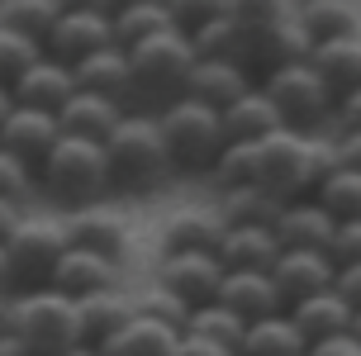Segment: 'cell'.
I'll return each mask as SVG.
<instances>
[{"label": "cell", "mask_w": 361, "mask_h": 356, "mask_svg": "<svg viewBox=\"0 0 361 356\" xmlns=\"http://www.w3.org/2000/svg\"><path fill=\"white\" fill-rule=\"evenodd\" d=\"M157 119H162V133H166L176 171H214L219 166L224 147H228V128H224L219 109L180 95V100L157 109Z\"/></svg>", "instance_id": "cell-4"}, {"label": "cell", "mask_w": 361, "mask_h": 356, "mask_svg": "<svg viewBox=\"0 0 361 356\" xmlns=\"http://www.w3.org/2000/svg\"><path fill=\"white\" fill-rule=\"evenodd\" d=\"M309 356H361V342L347 333V338H333V342H319V347H309Z\"/></svg>", "instance_id": "cell-43"}, {"label": "cell", "mask_w": 361, "mask_h": 356, "mask_svg": "<svg viewBox=\"0 0 361 356\" xmlns=\"http://www.w3.org/2000/svg\"><path fill=\"white\" fill-rule=\"evenodd\" d=\"M128 57H133V86H138V95H152V100H162V105H171V100L185 95L190 71H195V62H200L195 38L185 34L180 24L166 29V34H152L147 43H138V48H128Z\"/></svg>", "instance_id": "cell-5"}, {"label": "cell", "mask_w": 361, "mask_h": 356, "mask_svg": "<svg viewBox=\"0 0 361 356\" xmlns=\"http://www.w3.org/2000/svg\"><path fill=\"white\" fill-rule=\"evenodd\" d=\"M166 29H176V10L162 5V0H133V5L114 10V38H119V48H138L152 34H166Z\"/></svg>", "instance_id": "cell-31"}, {"label": "cell", "mask_w": 361, "mask_h": 356, "mask_svg": "<svg viewBox=\"0 0 361 356\" xmlns=\"http://www.w3.org/2000/svg\"><path fill=\"white\" fill-rule=\"evenodd\" d=\"M62 10H67V5H53V0H15V5H0V24H10L19 34L48 43V34L57 29Z\"/></svg>", "instance_id": "cell-35"}, {"label": "cell", "mask_w": 361, "mask_h": 356, "mask_svg": "<svg viewBox=\"0 0 361 356\" xmlns=\"http://www.w3.org/2000/svg\"><path fill=\"white\" fill-rule=\"evenodd\" d=\"M67 228H72L76 247L105 252V257H114V262H124V252H128V223L114 209H105V204L76 209V214H67Z\"/></svg>", "instance_id": "cell-24"}, {"label": "cell", "mask_w": 361, "mask_h": 356, "mask_svg": "<svg viewBox=\"0 0 361 356\" xmlns=\"http://www.w3.org/2000/svg\"><path fill=\"white\" fill-rule=\"evenodd\" d=\"M57 142H62V119L57 114H43V109H15L5 133H0V147L15 152L19 161H29L34 171L53 157Z\"/></svg>", "instance_id": "cell-18"}, {"label": "cell", "mask_w": 361, "mask_h": 356, "mask_svg": "<svg viewBox=\"0 0 361 356\" xmlns=\"http://www.w3.org/2000/svg\"><path fill=\"white\" fill-rule=\"evenodd\" d=\"M43 57H48V48H43L38 38L0 24V86H15L19 76L34 67V62H43Z\"/></svg>", "instance_id": "cell-36"}, {"label": "cell", "mask_w": 361, "mask_h": 356, "mask_svg": "<svg viewBox=\"0 0 361 356\" xmlns=\"http://www.w3.org/2000/svg\"><path fill=\"white\" fill-rule=\"evenodd\" d=\"M224 128H228V142H262L267 133L286 128V119H281L276 100H271L267 90H262V81H257L238 105L224 109Z\"/></svg>", "instance_id": "cell-26"}, {"label": "cell", "mask_w": 361, "mask_h": 356, "mask_svg": "<svg viewBox=\"0 0 361 356\" xmlns=\"http://www.w3.org/2000/svg\"><path fill=\"white\" fill-rule=\"evenodd\" d=\"M338 147H343L347 166H357V171H361V128H347V133L338 128Z\"/></svg>", "instance_id": "cell-46"}, {"label": "cell", "mask_w": 361, "mask_h": 356, "mask_svg": "<svg viewBox=\"0 0 361 356\" xmlns=\"http://www.w3.org/2000/svg\"><path fill=\"white\" fill-rule=\"evenodd\" d=\"M290 319L300 323V333L309 338V347H319V342L347 338L352 323H357V309H352L338 290H324V295H314V300H300L290 309Z\"/></svg>", "instance_id": "cell-22"}, {"label": "cell", "mask_w": 361, "mask_h": 356, "mask_svg": "<svg viewBox=\"0 0 361 356\" xmlns=\"http://www.w3.org/2000/svg\"><path fill=\"white\" fill-rule=\"evenodd\" d=\"M180 338H185L180 328L138 314V319L128 323L124 333H114L100 352H105V356H176L180 352Z\"/></svg>", "instance_id": "cell-25"}, {"label": "cell", "mask_w": 361, "mask_h": 356, "mask_svg": "<svg viewBox=\"0 0 361 356\" xmlns=\"http://www.w3.org/2000/svg\"><path fill=\"white\" fill-rule=\"evenodd\" d=\"M15 105L19 109H43V114H62L67 109V100H72L76 90V71L67 67V62H57V57H43V62H34V67L19 76L15 86Z\"/></svg>", "instance_id": "cell-14"}, {"label": "cell", "mask_w": 361, "mask_h": 356, "mask_svg": "<svg viewBox=\"0 0 361 356\" xmlns=\"http://www.w3.org/2000/svg\"><path fill=\"white\" fill-rule=\"evenodd\" d=\"M314 67H319V76L333 86V95H338V100H343V95H352V90L361 86V34L319 43V48H314Z\"/></svg>", "instance_id": "cell-30"}, {"label": "cell", "mask_w": 361, "mask_h": 356, "mask_svg": "<svg viewBox=\"0 0 361 356\" xmlns=\"http://www.w3.org/2000/svg\"><path fill=\"white\" fill-rule=\"evenodd\" d=\"M252 86H257V81H252V67H238V62H204V57H200L195 71H190L185 95L224 114V109L238 105V100H243Z\"/></svg>", "instance_id": "cell-20"}, {"label": "cell", "mask_w": 361, "mask_h": 356, "mask_svg": "<svg viewBox=\"0 0 361 356\" xmlns=\"http://www.w3.org/2000/svg\"><path fill=\"white\" fill-rule=\"evenodd\" d=\"M138 314L162 319V323H171V328H180V333H185V323H190V304L180 300V295H171L166 285H152L147 295H138Z\"/></svg>", "instance_id": "cell-38"}, {"label": "cell", "mask_w": 361, "mask_h": 356, "mask_svg": "<svg viewBox=\"0 0 361 356\" xmlns=\"http://www.w3.org/2000/svg\"><path fill=\"white\" fill-rule=\"evenodd\" d=\"M243 19L252 24V67L281 71V67H300L314 62V34L300 19V5H238Z\"/></svg>", "instance_id": "cell-6"}, {"label": "cell", "mask_w": 361, "mask_h": 356, "mask_svg": "<svg viewBox=\"0 0 361 356\" xmlns=\"http://www.w3.org/2000/svg\"><path fill=\"white\" fill-rule=\"evenodd\" d=\"M262 90H267L281 119L290 128H305L314 133V124H324L328 114H338V95L328 86L314 62H300V67H281V71H267L262 76Z\"/></svg>", "instance_id": "cell-7"}, {"label": "cell", "mask_w": 361, "mask_h": 356, "mask_svg": "<svg viewBox=\"0 0 361 356\" xmlns=\"http://www.w3.org/2000/svg\"><path fill=\"white\" fill-rule=\"evenodd\" d=\"M276 238L281 247H309V252H333V238H338V219L319 204V200H290L281 219H276Z\"/></svg>", "instance_id": "cell-19"}, {"label": "cell", "mask_w": 361, "mask_h": 356, "mask_svg": "<svg viewBox=\"0 0 361 356\" xmlns=\"http://www.w3.org/2000/svg\"><path fill=\"white\" fill-rule=\"evenodd\" d=\"M5 247H10V262H15V276L24 290L29 285H48L57 262L72 247V228L57 214H24V223L15 228V238Z\"/></svg>", "instance_id": "cell-8"}, {"label": "cell", "mask_w": 361, "mask_h": 356, "mask_svg": "<svg viewBox=\"0 0 361 356\" xmlns=\"http://www.w3.org/2000/svg\"><path fill=\"white\" fill-rule=\"evenodd\" d=\"M15 281H19V276H15V262H10V247L0 243V290H10Z\"/></svg>", "instance_id": "cell-48"}, {"label": "cell", "mask_w": 361, "mask_h": 356, "mask_svg": "<svg viewBox=\"0 0 361 356\" xmlns=\"http://www.w3.org/2000/svg\"><path fill=\"white\" fill-rule=\"evenodd\" d=\"M76 86L81 90H95V95H109V100H119L124 105L128 95H138V86H133V57H128V48H105V53L86 57V62H76Z\"/></svg>", "instance_id": "cell-23"}, {"label": "cell", "mask_w": 361, "mask_h": 356, "mask_svg": "<svg viewBox=\"0 0 361 356\" xmlns=\"http://www.w3.org/2000/svg\"><path fill=\"white\" fill-rule=\"evenodd\" d=\"M57 356H105V352L90 347V342H76V347H67V352H57Z\"/></svg>", "instance_id": "cell-51"}, {"label": "cell", "mask_w": 361, "mask_h": 356, "mask_svg": "<svg viewBox=\"0 0 361 356\" xmlns=\"http://www.w3.org/2000/svg\"><path fill=\"white\" fill-rule=\"evenodd\" d=\"M76 319H81V342L105 347L114 333H124L128 323L138 319V295H128L124 285L86 295V300H76Z\"/></svg>", "instance_id": "cell-17"}, {"label": "cell", "mask_w": 361, "mask_h": 356, "mask_svg": "<svg viewBox=\"0 0 361 356\" xmlns=\"http://www.w3.org/2000/svg\"><path fill=\"white\" fill-rule=\"evenodd\" d=\"M286 209V200L262 190V185H238V190H219V214L228 228H276V219Z\"/></svg>", "instance_id": "cell-28"}, {"label": "cell", "mask_w": 361, "mask_h": 356, "mask_svg": "<svg viewBox=\"0 0 361 356\" xmlns=\"http://www.w3.org/2000/svg\"><path fill=\"white\" fill-rule=\"evenodd\" d=\"M238 356H309V338L290 314H276V319L247 323V338H243Z\"/></svg>", "instance_id": "cell-29"}, {"label": "cell", "mask_w": 361, "mask_h": 356, "mask_svg": "<svg viewBox=\"0 0 361 356\" xmlns=\"http://www.w3.org/2000/svg\"><path fill=\"white\" fill-rule=\"evenodd\" d=\"M219 257H224L228 271H276L286 247H281L276 228H228Z\"/></svg>", "instance_id": "cell-27"}, {"label": "cell", "mask_w": 361, "mask_h": 356, "mask_svg": "<svg viewBox=\"0 0 361 356\" xmlns=\"http://www.w3.org/2000/svg\"><path fill=\"white\" fill-rule=\"evenodd\" d=\"M338 124H343V133L347 128H361V86L338 100Z\"/></svg>", "instance_id": "cell-44"}, {"label": "cell", "mask_w": 361, "mask_h": 356, "mask_svg": "<svg viewBox=\"0 0 361 356\" xmlns=\"http://www.w3.org/2000/svg\"><path fill=\"white\" fill-rule=\"evenodd\" d=\"M300 19L314 34V43H333V38L361 34V10L357 5H343V0H309V5H300Z\"/></svg>", "instance_id": "cell-33"}, {"label": "cell", "mask_w": 361, "mask_h": 356, "mask_svg": "<svg viewBox=\"0 0 361 356\" xmlns=\"http://www.w3.org/2000/svg\"><path fill=\"white\" fill-rule=\"evenodd\" d=\"M0 356H34V347L15 333H0Z\"/></svg>", "instance_id": "cell-47"}, {"label": "cell", "mask_w": 361, "mask_h": 356, "mask_svg": "<svg viewBox=\"0 0 361 356\" xmlns=\"http://www.w3.org/2000/svg\"><path fill=\"white\" fill-rule=\"evenodd\" d=\"M224 281H228V266L219 252H162V262H157V285L180 295L190 309L214 304Z\"/></svg>", "instance_id": "cell-10"}, {"label": "cell", "mask_w": 361, "mask_h": 356, "mask_svg": "<svg viewBox=\"0 0 361 356\" xmlns=\"http://www.w3.org/2000/svg\"><path fill=\"white\" fill-rule=\"evenodd\" d=\"M10 333L34 347V356H57L81 342V319H76V300L62 295L53 285H29L15 295L10 309Z\"/></svg>", "instance_id": "cell-3"}, {"label": "cell", "mask_w": 361, "mask_h": 356, "mask_svg": "<svg viewBox=\"0 0 361 356\" xmlns=\"http://www.w3.org/2000/svg\"><path fill=\"white\" fill-rule=\"evenodd\" d=\"M38 185H43L57 204H67L72 214L100 204L105 190L114 185L105 142H90V138H72V133H62V142L53 147V157L38 166Z\"/></svg>", "instance_id": "cell-1"}, {"label": "cell", "mask_w": 361, "mask_h": 356, "mask_svg": "<svg viewBox=\"0 0 361 356\" xmlns=\"http://www.w3.org/2000/svg\"><path fill=\"white\" fill-rule=\"evenodd\" d=\"M24 204H15V200H0V243H10L15 238V228L24 223Z\"/></svg>", "instance_id": "cell-42"}, {"label": "cell", "mask_w": 361, "mask_h": 356, "mask_svg": "<svg viewBox=\"0 0 361 356\" xmlns=\"http://www.w3.org/2000/svg\"><path fill=\"white\" fill-rule=\"evenodd\" d=\"M15 90L10 86H0V133H5V124H10V114H15Z\"/></svg>", "instance_id": "cell-49"}, {"label": "cell", "mask_w": 361, "mask_h": 356, "mask_svg": "<svg viewBox=\"0 0 361 356\" xmlns=\"http://www.w3.org/2000/svg\"><path fill=\"white\" fill-rule=\"evenodd\" d=\"M109 152V171H114V185H128V190H157L176 161H171V147H166L162 119L157 114H128L124 124L109 133L105 142Z\"/></svg>", "instance_id": "cell-2"}, {"label": "cell", "mask_w": 361, "mask_h": 356, "mask_svg": "<svg viewBox=\"0 0 361 356\" xmlns=\"http://www.w3.org/2000/svg\"><path fill=\"white\" fill-rule=\"evenodd\" d=\"M214 180L224 190L257 185V142H228L224 157H219V166H214Z\"/></svg>", "instance_id": "cell-37"}, {"label": "cell", "mask_w": 361, "mask_h": 356, "mask_svg": "<svg viewBox=\"0 0 361 356\" xmlns=\"http://www.w3.org/2000/svg\"><path fill=\"white\" fill-rule=\"evenodd\" d=\"M333 262H338V266H357V262H361V219L338 223V238H333Z\"/></svg>", "instance_id": "cell-40"}, {"label": "cell", "mask_w": 361, "mask_h": 356, "mask_svg": "<svg viewBox=\"0 0 361 356\" xmlns=\"http://www.w3.org/2000/svg\"><path fill=\"white\" fill-rule=\"evenodd\" d=\"M219 304H228L238 319H276V314H290L286 295H281V285L271 271H228V281L219 290Z\"/></svg>", "instance_id": "cell-15"}, {"label": "cell", "mask_w": 361, "mask_h": 356, "mask_svg": "<svg viewBox=\"0 0 361 356\" xmlns=\"http://www.w3.org/2000/svg\"><path fill=\"white\" fill-rule=\"evenodd\" d=\"M62 119V133H72V138H90V142H109V133L128 119V109L119 100H109V95H95V90H76L67 109L57 114Z\"/></svg>", "instance_id": "cell-21"}, {"label": "cell", "mask_w": 361, "mask_h": 356, "mask_svg": "<svg viewBox=\"0 0 361 356\" xmlns=\"http://www.w3.org/2000/svg\"><path fill=\"white\" fill-rule=\"evenodd\" d=\"M352 309H361V262L357 266H338V285H333Z\"/></svg>", "instance_id": "cell-41"}, {"label": "cell", "mask_w": 361, "mask_h": 356, "mask_svg": "<svg viewBox=\"0 0 361 356\" xmlns=\"http://www.w3.org/2000/svg\"><path fill=\"white\" fill-rule=\"evenodd\" d=\"M352 338L361 342V309H357V323H352Z\"/></svg>", "instance_id": "cell-52"}, {"label": "cell", "mask_w": 361, "mask_h": 356, "mask_svg": "<svg viewBox=\"0 0 361 356\" xmlns=\"http://www.w3.org/2000/svg\"><path fill=\"white\" fill-rule=\"evenodd\" d=\"M195 53L204 62H238V67H252V24L243 19L238 5H219V15L209 24H200L195 34Z\"/></svg>", "instance_id": "cell-13"}, {"label": "cell", "mask_w": 361, "mask_h": 356, "mask_svg": "<svg viewBox=\"0 0 361 356\" xmlns=\"http://www.w3.org/2000/svg\"><path fill=\"white\" fill-rule=\"evenodd\" d=\"M185 338H204V342H219V347H228L238 352L243 338H247V319H238L228 304H200L190 309V323H185Z\"/></svg>", "instance_id": "cell-32"}, {"label": "cell", "mask_w": 361, "mask_h": 356, "mask_svg": "<svg viewBox=\"0 0 361 356\" xmlns=\"http://www.w3.org/2000/svg\"><path fill=\"white\" fill-rule=\"evenodd\" d=\"M228 238V223L219 204H180L162 223V252H219Z\"/></svg>", "instance_id": "cell-12"}, {"label": "cell", "mask_w": 361, "mask_h": 356, "mask_svg": "<svg viewBox=\"0 0 361 356\" xmlns=\"http://www.w3.org/2000/svg\"><path fill=\"white\" fill-rule=\"evenodd\" d=\"M10 309H15V295L0 290V333H10Z\"/></svg>", "instance_id": "cell-50"}, {"label": "cell", "mask_w": 361, "mask_h": 356, "mask_svg": "<svg viewBox=\"0 0 361 356\" xmlns=\"http://www.w3.org/2000/svg\"><path fill=\"white\" fill-rule=\"evenodd\" d=\"M276 285H281V295L286 304L295 309L300 300H314V295H324L338 285V262H333V252H309V247H286V257L276 262Z\"/></svg>", "instance_id": "cell-11"}, {"label": "cell", "mask_w": 361, "mask_h": 356, "mask_svg": "<svg viewBox=\"0 0 361 356\" xmlns=\"http://www.w3.org/2000/svg\"><path fill=\"white\" fill-rule=\"evenodd\" d=\"M319 204H324L328 214H333V219H338V223H347V219H361V171L357 166H338V171H333V176L324 180V185H319Z\"/></svg>", "instance_id": "cell-34"}, {"label": "cell", "mask_w": 361, "mask_h": 356, "mask_svg": "<svg viewBox=\"0 0 361 356\" xmlns=\"http://www.w3.org/2000/svg\"><path fill=\"white\" fill-rule=\"evenodd\" d=\"M48 285L62 290V295H72V300H86V295H100V290L119 285V262L105 257V252H90V247H76L72 243Z\"/></svg>", "instance_id": "cell-16"}, {"label": "cell", "mask_w": 361, "mask_h": 356, "mask_svg": "<svg viewBox=\"0 0 361 356\" xmlns=\"http://www.w3.org/2000/svg\"><path fill=\"white\" fill-rule=\"evenodd\" d=\"M114 43H119L114 38V10H105V5H67L43 48H48V57L76 67V62L114 48Z\"/></svg>", "instance_id": "cell-9"}, {"label": "cell", "mask_w": 361, "mask_h": 356, "mask_svg": "<svg viewBox=\"0 0 361 356\" xmlns=\"http://www.w3.org/2000/svg\"><path fill=\"white\" fill-rule=\"evenodd\" d=\"M176 356H238V352L219 347V342H204V338H180V352Z\"/></svg>", "instance_id": "cell-45"}, {"label": "cell", "mask_w": 361, "mask_h": 356, "mask_svg": "<svg viewBox=\"0 0 361 356\" xmlns=\"http://www.w3.org/2000/svg\"><path fill=\"white\" fill-rule=\"evenodd\" d=\"M34 166L29 161H19L15 152H5L0 147V200H15V204H29V195H34Z\"/></svg>", "instance_id": "cell-39"}]
</instances>
